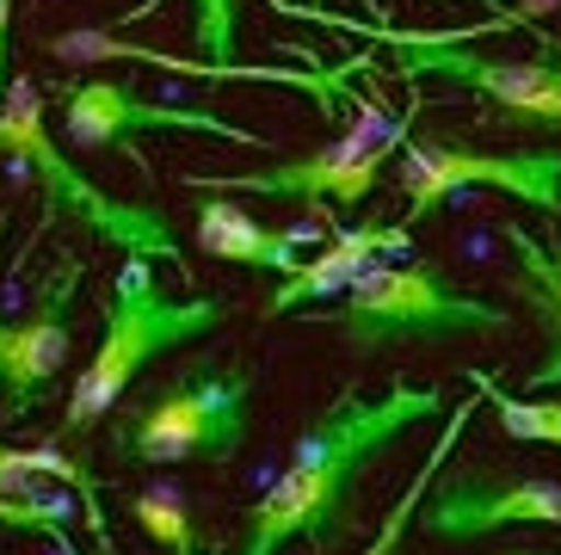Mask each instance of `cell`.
Returning a JSON list of instances; mask_svg holds the SVG:
<instances>
[{"label": "cell", "mask_w": 561, "mask_h": 555, "mask_svg": "<svg viewBox=\"0 0 561 555\" xmlns=\"http://www.w3.org/2000/svg\"><path fill=\"white\" fill-rule=\"evenodd\" d=\"M229 321V303L210 291H192V296H173L161 291V278H154V260L142 253H124V265L112 272L105 284V327H100V346H93V359L87 371L75 376V389H68V408H62V439H81L105 414H117L124 389H130L136 376L149 371L154 359H167L173 346H192L204 340L210 327Z\"/></svg>", "instance_id": "2"}, {"label": "cell", "mask_w": 561, "mask_h": 555, "mask_svg": "<svg viewBox=\"0 0 561 555\" xmlns=\"http://www.w3.org/2000/svg\"><path fill=\"white\" fill-rule=\"evenodd\" d=\"M124 507H130V519L142 524V537L161 543L167 555H204L198 524H192V494H185L180 482L136 488V494H124Z\"/></svg>", "instance_id": "17"}, {"label": "cell", "mask_w": 561, "mask_h": 555, "mask_svg": "<svg viewBox=\"0 0 561 555\" xmlns=\"http://www.w3.org/2000/svg\"><path fill=\"white\" fill-rule=\"evenodd\" d=\"M253 389L260 376L248 364L192 359L173 371L149 401L112 414V457L130 469H161V463H210L229 469L253 439Z\"/></svg>", "instance_id": "3"}, {"label": "cell", "mask_w": 561, "mask_h": 555, "mask_svg": "<svg viewBox=\"0 0 561 555\" xmlns=\"http://www.w3.org/2000/svg\"><path fill=\"white\" fill-rule=\"evenodd\" d=\"M506 524H561V482L549 475H500V469H450L438 475L413 512V531L426 543L494 537Z\"/></svg>", "instance_id": "10"}, {"label": "cell", "mask_w": 561, "mask_h": 555, "mask_svg": "<svg viewBox=\"0 0 561 555\" xmlns=\"http://www.w3.org/2000/svg\"><path fill=\"white\" fill-rule=\"evenodd\" d=\"M7 235V216H0ZM75 291H81V260H62L32 296V315L7 321L0 315V414L7 420H32L50 401L56 376L75 346Z\"/></svg>", "instance_id": "11"}, {"label": "cell", "mask_w": 561, "mask_h": 555, "mask_svg": "<svg viewBox=\"0 0 561 555\" xmlns=\"http://www.w3.org/2000/svg\"><path fill=\"white\" fill-rule=\"evenodd\" d=\"M0 155L25 167L37 180V192H44V223H37V235L50 229L56 216H75L105 247H124V253H142V260H167L185 272L180 229L154 204H136V197H117L105 185H93L81 167L68 161V148H56V131H50V117H44V93H37L32 75H13L7 81V99H0Z\"/></svg>", "instance_id": "4"}, {"label": "cell", "mask_w": 561, "mask_h": 555, "mask_svg": "<svg viewBox=\"0 0 561 555\" xmlns=\"http://www.w3.org/2000/svg\"><path fill=\"white\" fill-rule=\"evenodd\" d=\"M469 389L488 395V408H494V420H500L506 439L561 451V395H506L494 383V371H469Z\"/></svg>", "instance_id": "18"}, {"label": "cell", "mask_w": 561, "mask_h": 555, "mask_svg": "<svg viewBox=\"0 0 561 555\" xmlns=\"http://www.w3.org/2000/svg\"><path fill=\"white\" fill-rule=\"evenodd\" d=\"M278 13L290 19H314V25H333L346 37H370V44L396 49L401 75H438V81L462 87L469 99H488L494 112L525 117V124H561V56H530V63H506V56H488V49H469L476 37L500 32L512 19H488V25H469V32H389V25H352L340 13H321L309 0H272Z\"/></svg>", "instance_id": "6"}, {"label": "cell", "mask_w": 561, "mask_h": 555, "mask_svg": "<svg viewBox=\"0 0 561 555\" xmlns=\"http://www.w3.org/2000/svg\"><path fill=\"white\" fill-rule=\"evenodd\" d=\"M481 7H488V13H494V19H512V25H518V32H530V37H537V44H556V37H549L543 25H530V19L518 13V7H512V0H481Z\"/></svg>", "instance_id": "21"}, {"label": "cell", "mask_w": 561, "mask_h": 555, "mask_svg": "<svg viewBox=\"0 0 561 555\" xmlns=\"http://www.w3.org/2000/svg\"><path fill=\"white\" fill-rule=\"evenodd\" d=\"M408 247H413L408 223H352V229L340 223V229H328V247H314L297 272L278 278V291L265 296V321L297 315L309 296H346L370 265L408 260Z\"/></svg>", "instance_id": "13"}, {"label": "cell", "mask_w": 561, "mask_h": 555, "mask_svg": "<svg viewBox=\"0 0 561 555\" xmlns=\"http://www.w3.org/2000/svg\"><path fill=\"white\" fill-rule=\"evenodd\" d=\"M488 401V395H462L457 408H450V426L438 432V444H432V457L413 469V482H408V494H401L396 507L382 512V524H377V537L364 543L358 555H401V543H408V531H413V512H420V500H426V488L438 482V475L450 469V451L462 444V432H469V420H476V408Z\"/></svg>", "instance_id": "16"}, {"label": "cell", "mask_w": 561, "mask_h": 555, "mask_svg": "<svg viewBox=\"0 0 561 555\" xmlns=\"http://www.w3.org/2000/svg\"><path fill=\"white\" fill-rule=\"evenodd\" d=\"M302 321L333 327L352 352H382V346L413 340H462V333H506L512 315L494 296L462 291L438 260H382L333 296L328 309H302Z\"/></svg>", "instance_id": "5"}, {"label": "cell", "mask_w": 561, "mask_h": 555, "mask_svg": "<svg viewBox=\"0 0 561 555\" xmlns=\"http://www.w3.org/2000/svg\"><path fill=\"white\" fill-rule=\"evenodd\" d=\"M167 0H136L117 25H136V19L161 13ZM234 37H241V0H192V44L210 56V63H234Z\"/></svg>", "instance_id": "19"}, {"label": "cell", "mask_w": 561, "mask_h": 555, "mask_svg": "<svg viewBox=\"0 0 561 555\" xmlns=\"http://www.w3.org/2000/svg\"><path fill=\"white\" fill-rule=\"evenodd\" d=\"M462 192H500L530 211H549L561 223V148H476L457 136H420L401 155V223H426L438 204Z\"/></svg>", "instance_id": "7"}, {"label": "cell", "mask_w": 561, "mask_h": 555, "mask_svg": "<svg viewBox=\"0 0 561 555\" xmlns=\"http://www.w3.org/2000/svg\"><path fill=\"white\" fill-rule=\"evenodd\" d=\"M500 235H506L512 260H518V272L506 278V291L525 303L530 321L543 327V340H549L543 364L525 376V389L543 395V389H556V383H561V247L543 241V235H530L525 223H506Z\"/></svg>", "instance_id": "15"}, {"label": "cell", "mask_w": 561, "mask_h": 555, "mask_svg": "<svg viewBox=\"0 0 561 555\" xmlns=\"http://www.w3.org/2000/svg\"><path fill=\"white\" fill-rule=\"evenodd\" d=\"M321 241H328V235L302 229V223H297V229H265V223H253L234 197H210V192H204V204H198V247L210 253V260L290 278L302 260H309V247H321Z\"/></svg>", "instance_id": "14"}, {"label": "cell", "mask_w": 561, "mask_h": 555, "mask_svg": "<svg viewBox=\"0 0 561 555\" xmlns=\"http://www.w3.org/2000/svg\"><path fill=\"white\" fill-rule=\"evenodd\" d=\"M50 99L62 105V136L87 155H105V148H130L136 136L149 131H185V136H216V143H234V148H265V155H278V143L248 124H229V117L216 112H192V105H167V99H149L142 87L130 81H112V75H68V81L50 87ZM130 161L149 173V161L130 148Z\"/></svg>", "instance_id": "9"}, {"label": "cell", "mask_w": 561, "mask_h": 555, "mask_svg": "<svg viewBox=\"0 0 561 555\" xmlns=\"http://www.w3.org/2000/svg\"><path fill=\"white\" fill-rule=\"evenodd\" d=\"M81 507H87V555H117L112 550V531H105V512H100V494L81 500Z\"/></svg>", "instance_id": "20"}, {"label": "cell", "mask_w": 561, "mask_h": 555, "mask_svg": "<svg viewBox=\"0 0 561 555\" xmlns=\"http://www.w3.org/2000/svg\"><path fill=\"white\" fill-rule=\"evenodd\" d=\"M0 63H7V37H0Z\"/></svg>", "instance_id": "22"}, {"label": "cell", "mask_w": 561, "mask_h": 555, "mask_svg": "<svg viewBox=\"0 0 561 555\" xmlns=\"http://www.w3.org/2000/svg\"><path fill=\"white\" fill-rule=\"evenodd\" d=\"M56 63H149L167 75H185V81H260V87H290V93L314 99V112L340 117V99H346L352 75L370 68V56H358L352 68H265V63H210V56H167L154 44H130L117 37V25H87V32H62L44 44Z\"/></svg>", "instance_id": "12"}, {"label": "cell", "mask_w": 561, "mask_h": 555, "mask_svg": "<svg viewBox=\"0 0 561 555\" xmlns=\"http://www.w3.org/2000/svg\"><path fill=\"white\" fill-rule=\"evenodd\" d=\"M408 117L389 124V117L370 112L364 131H346L333 136V143L309 148V155H278V161L253 167V173H185L192 192H248V197H284V204H314V211H328V204H364V197L377 192V173L382 161L408 148Z\"/></svg>", "instance_id": "8"}, {"label": "cell", "mask_w": 561, "mask_h": 555, "mask_svg": "<svg viewBox=\"0 0 561 555\" xmlns=\"http://www.w3.org/2000/svg\"><path fill=\"white\" fill-rule=\"evenodd\" d=\"M525 555H543V550H525Z\"/></svg>", "instance_id": "23"}, {"label": "cell", "mask_w": 561, "mask_h": 555, "mask_svg": "<svg viewBox=\"0 0 561 555\" xmlns=\"http://www.w3.org/2000/svg\"><path fill=\"white\" fill-rule=\"evenodd\" d=\"M450 408V389L389 376L382 395L340 389L328 414L297 432L284 469L265 482V494L248 507L234 555H284V550H340L346 524L358 519V488L370 463L420 420H438Z\"/></svg>", "instance_id": "1"}]
</instances>
